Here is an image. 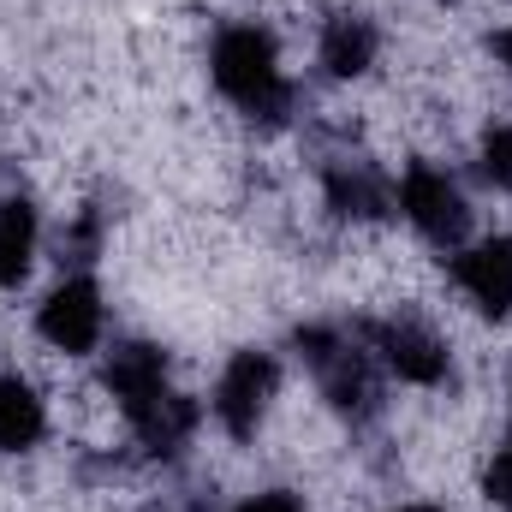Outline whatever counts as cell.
Segmentation results:
<instances>
[{
    "label": "cell",
    "mask_w": 512,
    "mask_h": 512,
    "mask_svg": "<svg viewBox=\"0 0 512 512\" xmlns=\"http://www.w3.org/2000/svg\"><path fill=\"white\" fill-rule=\"evenodd\" d=\"M364 340L376 346L387 370L399 382H417V387H441L453 376V358H447V340L435 328H423L417 316H393V322H364Z\"/></svg>",
    "instance_id": "obj_4"
},
{
    "label": "cell",
    "mask_w": 512,
    "mask_h": 512,
    "mask_svg": "<svg viewBox=\"0 0 512 512\" xmlns=\"http://www.w3.org/2000/svg\"><path fill=\"white\" fill-rule=\"evenodd\" d=\"M209 72H215V90L256 126H286L298 108V90L280 72V48L262 24H227L209 48Z\"/></svg>",
    "instance_id": "obj_1"
},
{
    "label": "cell",
    "mask_w": 512,
    "mask_h": 512,
    "mask_svg": "<svg viewBox=\"0 0 512 512\" xmlns=\"http://www.w3.org/2000/svg\"><path fill=\"white\" fill-rule=\"evenodd\" d=\"M507 447H512V441H507Z\"/></svg>",
    "instance_id": "obj_20"
},
{
    "label": "cell",
    "mask_w": 512,
    "mask_h": 512,
    "mask_svg": "<svg viewBox=\"0 0 512 512\" xmlns=\"http://www.w3.org/2000/svg\"><path fill=\"white\" fill-rule=\"evenodd\" d=\"M42 429H48V417H42V399L30 393V382L0 376V453H24V447H36Z\"/></svg>",
    "instance_id": "obj_12"
},
{
    "label": "cell",
    "mask_w": 512,
    "mask_h": 512,
    "mask_svg": "<svg viewBox=\"0 0 512 512\" xmlns=\"http://www.w3.org/2000/svg\"><path fill=\"white\" fill-rule=\"evenodd\" d=\"M376 48H382V30L364 18V12H328L322 24V72L328 78H364L376 66Z\"/></svg>",
    "instance_id": "obj_10"
},
{
    "label": "cell",
    "mask_w": 512,
    "mask_h": 512,
    "mask_svg": "<svg viewBox=\"0 0 512 512\" xmlns=\"http://www.w3.org/2000/svg\"><path fill=\"white\" fill-rule=\"evenodd\" d=\"M489 54H495V60H501V66L512 72V24H507V30H495V36H489Z\"/></svg>",
    "instance_id": "obj_17"
},
{
    "label": "cell",
    "mask_w": 512,
    "mask_h": 512,
    "mask_svg": "<svg viewBox=\"0 0 512 512\" xmlns=\"http://www.w3.org/2000/svg\"><path fill=\"white\" fill-rule=\"evenodd\" d=\"M441 6H453V0H441Z\"/></svg>",
    "instance_id": "obj_19"
},
{
    "label": "cell",
    "mask_w": 512,
    "mask_h": 512,
    "mask_svg": "<svg viewBox=\"0 0 512 512\" xmlns=\"http://www.w3.org/2000/svg\"><path fill=\"white\" fill-rule=\"evenodd\" d=\"M36 256V203L30 197H0V286H18Z\"/></svg>",
    "instance_id": "obj_11"
},
{
    "label": "cell",
    "mask_w": 512,
    "mask_h": 512,
    "mask_svg": "<svg viewBox=\"0 0 512 512\" xmlns=\"http://www.w3.org/2000/svg\"><path fill=\"white\" fill-rule=\"evenodd\" d=\"M483 495H489L501 512H512V447H501V453H495V465L483 471Z\"/></svg>",
    "instance_id": "obj_15"
},
{
    "label": "cell",
    "mask_w": 512,
    "mask_h": 512,
    "mask_svg": "<svg viewBox=\"0 0 512 512\" xmlns=\"http://www.w3.org/2000/svg\"><path fill=\"white\" fill-rule=\"evenodd\" d=\"M453 286L483 310V316H512V233L501 239H483L471 251L453 256Z\"/></svg>",
    "instance_id": "obj_8"
},
{
    "label": "cell",
    "mask_w": 512,
    "mask_h": 512,
    "mask_svg": "<svg viewBox=\"0 0 512 512\" xmlns=\"http://www.w3.org/2000/svg\"><path fill=\"white\" fill-rule=\"evenodd\" d=\"M483 179L495 191H512V126H495L483 137Z\"/></svg>",
    "instance_id": "obj_14"
},
{
    "label": "cell",
    "mask_w": 512,
    "mask_h": 512,
    "mask_svg": "<svg viewBox=\"0 0 512 512\" xmlns=\"http://www.w3.org/2000/svg\"><path fill=\"white\" fill-rule=\"evenodd\" d=\"M102 251V209H84L66 233H60V262L66 268H90Z\"/></svg>",
    "instance_id": "obj_13"
},
{
    "label": "cell",
    "mask_w": 512,
    "mask_h": 512,
    "mask_svg": "<svg viewBox=\"0 0 512 512\" xmlns=\"http://www.w3.org/2000/svg\"><path fill=\"white\" fill-rule=\"evenodd\" d=\"M393 512H441V507H393Z\"/></svg>",
    "instance_id": "obj_18"
},
{
    "label": "cell",
    "mask_w": 512,
    "mask_h": 512,
    "mask_svg": "<svg viewBox=\"0 0 512 512\" xmlns=\"http://www.w3.org/2000/svg\"><path fill=\"white\" fill-rule=\"evenodd\" d=\"M233 512H304V507H298L292 495L274 489V495H256V501H245V507H233Z\"/></svg>",
    "instance_id": "obj_16"
},
{
    "label": "cell",
    "mask_w": 512,
    "mask_h": 512,
    "mask_svg": "<svg viewBox=\"0 0 512 512\" xmlns=\"http://www.w3.org/2000/svg\"><path fill=\"white\" fill-rule=\"evenodd\" d=\"M322 191H328V209L340 215V221H382L387 203H393V191H387L382 167L364 155V149H352V143H340V149H322Z\"/></svg>",
    "instance_id": "obj_5"
},
{
    "label": "cell",
    "mask_w": 512,
    "mask_h": 512,
    "mask_svg": "<svg viewBox=\"0 0 512 512\" xmlns=\"http://www.w3.org/2000/svg\"><path fill=\"white\" fill-rule=\"evenodd\" d=\"M36 328H42V340L54 352H72V358L78 352H96V340H102V292H96V280L90 274H66L42 298Z\"/></svg>",
    "instance_id": "obj_6"
},
{
    "label": "cell",
    "mask_w": 512,
    "mask_h": 512,
    "mask_svg": "<svg viewBox=\"0 0 512 512\" xmlns=\"http://www.w3.org/2000/svg\"><path fill=\"white\" fill-rule=\"evenodd\" d=\"M399 209H405V221H411L435 251H459L465 233H471V203H465V191H459L441 167H429V161H411V167H405V179H399Z\"/></svg>",
    "instance_id": "obj_3"
},
{
    "label": "cell",
    "mask_w": 512,
    "mask_h": 512,
    "mask_svg": "<svg viewBox=\"0 0 512 512\" xmlns=\"http://www.w3.org/2000/svg\"><path fill=\"white\" fill-rule=\"evenodd\" d=\"M274 382H280V364L268 352H239L221 370V382H215V417H221V429L233 441H251L256 435V423H262V411L274 399Z\"/></svg>",
    "instance_id": "obj_7"
},
{
    "label": "cell",
    "mask_w": 512,
    "mask_h": 512,
    "mask_svg": "<svg viewBox=\"0 0 512 512\" xmlns=\"http://www.w3.org/2000/svg\"><path fill=\"white\" fill-rule=\"evenodd\" d=\"M298 358L310 364V376L322 387V399L346 417V423H370L382 417V358L364 340V328H334V322H310L292 334Z\"/></svg>",
    "instance_id": "obj_2"
},
{
    "label": "cell",
    "mask_w": 512,
    "mask_h": 512,
    "mask_svg": "<svg viewBox=\"0 0 512 512\" xmlns=\"http://www.w3.org/2000/svg\"><path fill=\"white\" fill-rule=\"evenodd\" d=\"M126 417H131V429H137V441H143L155 459H179L185 441H191V429H197V399L161 387V393H149V399H143L137 411H126Z\"/></svg>",
    "instance_id": "obj_9"
}]
</instances>
